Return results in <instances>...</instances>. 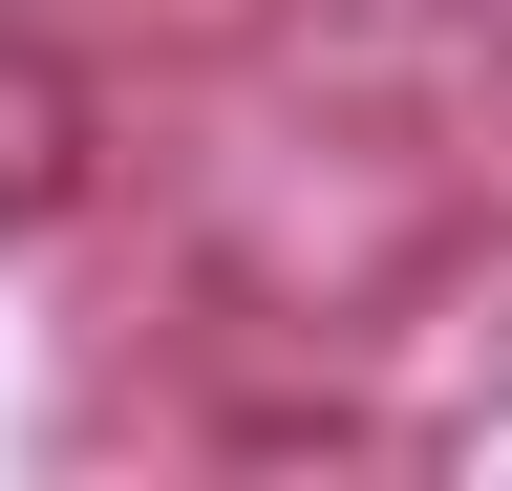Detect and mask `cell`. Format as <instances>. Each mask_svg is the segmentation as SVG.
I'll use <instances>...</instances> for the list:
<instances>
[{"label":"cell","mask_w":512,"mask_h":491,"mask_svg":"<svg viewBox=\"0 0 512 491\" xmlns=\"http://www.w3.org/2000/svg\"><path fill=\"white\" fill-rule=\"evenodd\" d=\"M86 193H107V86L64 65V43H0V235H43Z\"/></svg>","instance_id":"obj_1"}]
</instances>
